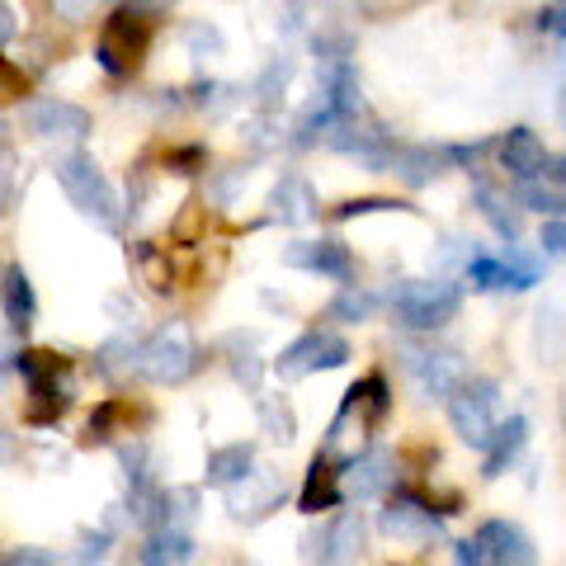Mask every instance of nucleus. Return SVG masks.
Returning <instances> with one entry per match:
<instances>
[{
    "instance_id": "b1692460",
    "label": "nucleus",
    "mask_w": 566,
    "mask_h": 566,
    "mask_svg": "<svg viewBox=\"0 0 566 566\" xmlns=\"http://www.w3.org/2000/svg\"><path fill=\"white\" fill-rule=\"evenodd\" d=\"M0 307H6V322L14 331H29L33 316H39V297H33V283L29 274L14 264V270H6V283H0Z\"/></svg>"
},
{
    "instance_id": "ea45409f",
    "label": "nucleus",
    "mask_w": 566,
    "mask_h": 566,
    "mask_svg": "<svg viewBox=\"0 0 566 566\" xmlns=\"http://www.w3.org/2000/svg\"><path fill=\"white\" fill-rule=\"evenodd\" d=\"M562 14H566L562 0H553V6H547V10L538 14V29H543V33H553L557 43H562Z\"/></svg>"
},
{
    "instance_id": "9b49d317",
    "label": "nucleus",
    "mask_w": 566,
    "mask_h": 566,
    "mask_svg": "<svg viewBox=\"0 0 566 566\" xmlns=\"http://www.w3.org/2000/svg\"><path fill=\"white\" fill-rule=\"evenodd\" d=\"M24 128L39 142H62V147H81L91 137V114L71 99H29L24 104Z\"/></svg>"
},
{
    "instance_id": "37998d69",
    "label": "nucleus",
    "mask_w": 566,
    "mask_h": 566,
    "mask_svg": "<svg viewBox=\"0 0 566 566\" xmlns=\"http://www.w3.org/2000/svg\"><path fill=\"white\" fill-rule=\"evenodd\" d=\"M0 161H10V128H6V118H0Z\"/></svg>"
},
{
    "instance_id": "4be33fe9",
    "label": "nucleus",
    "mask_w": 566,
    "mask_h": 566,
    "mask_svg": "<svg viewBox=\"0 0 566 566\" xmlns=\"http://www.w3.org/2000/svg\"><path fill=\"white\" fill-rule=\"evenodd\" d=\"M524 444H528V420L524 416H510V420H501L495 424V434H491V444L482 449L486 453V482H495V476H501L510 463H515V458L524 453Z\"/></svg>"
},
{
    "instance_id": "423d86ee",
    "label": "nucleus",
    "mask_w": 566,
    "mask_h": 566,
    "mask_svg": "<svg viewBox=\"0 0 566 566\" xmlns=\"http://www.w3.org/2000/svg\"><path fill=\"white\" fill-rule=\"evenodd\" d=\"M392 307H397V322L406 331L430 335V331L449 326L458 316V307H463V289L449 283V279H406L392 293Z\"/></svg>"
},
{
    "instance_id": "a19ab883",
    "label": "nucleus",
    "mask_w": 566,
    "mask_h": 566,
    "mask_svg": "<svg viewBox=\"0 0 566 566\" xmlns=\"http://www.w3.org/2000/svg\"><path fill=\"white\" fill-rule=\"evenodd\" d=\"M10 203H14V166L0 161V218L10 212Z\"/></svg>"
},
{
    "instance_id": "412c9836",
    "label": "nucleus",
    "mask_w": 566,
    "mask_h": 566,
    "mask_svg": "<svg viewBox=\"0 0 566 566\" xmlns=\"http://www.w3.org/2000/svg\"><path fill=\"white\" fill-rule=\"evenodd\" d=\"M345 495H340V468L326 463L322 453L312 458V468H307V482H303V495H297V510L303 515H322V510H335Z\"/></svg>"
},
{
    "instance_id": "f3484780",
    "label": "nucleus",
    "mask_w": 566,
    "mask_h": 566,
    "mask_svg": "<svg viewBox=\"0 0 566 566\" xmlns=\"http://www.w3.org/2000/svg\"><path fill=\"white\" fill-rule=\"evenodd\" d=\"M468 279L476 283V289H486V293H524V289H534V283H538V264L524 260L515 245H510L505 260L472 255L468 260Z\"/></svg>"
},
{
    "instance_id": "c03bdc74",
    "label": "nucleus",
    "mask_w": 566,
    "mask_h": 566,
    "mask_svg": "<svg viewBox=\"0 0 566 566\" xmlns=\"http://www.w3.org/2000/svg\"><path fill=\"white\" fill-rule=\"evenodd\" d=\"M137 6H166V0H137Z\"/></svg>"
},
{
    "instance_id": "7ed1b4c3",
    "label": "nucleus",
    "mask_w": 566,
    "mask_h": 566,
    "mask_svg": "<svg viewBox=\"0 0 566 566\" xmlns=\"http://www.w3.org/2000/svg\"><path fill=\"white\" fill-rule=\"evenodd\" d=\"M151 33H156L151 6L128 0V6H118L109 20H104L99 43H95V62L109 71V76H133V71L142 66V57H147V48H151Z\"/></svg>"
},
{
    "instance_id": "20e7f679",
    "label": "nucleus",
    "mask_w": 566,
    "mask_h": 566,
    "mask_svg": "<svg viewBox=\"0 0 566 566\" xmlns=\"http://www.w3.org/2000/svg\"><path fill=\"white\" fill-rule=\"evenodd\" d=\"M14 374L29 382V420H33V424L57 420L66 406H71V397H76V382H71V364L57 359V354L20 349V354H14Z\"/></svg>"
},
{
    "instance_id": "39448f33",
    "label": "nucleus",
    "mask_w": 566,
    "mask_h": 566,
    "mask_svg": "<svg viewBox=\"0 0 566 566\" xmlns=\"http://www.w3.org/2000/svg\"><path fill=\"white\" fill-rule=\"evenodd\" d=\"M137 374L151 378V382H185L199 374V340L185 322H166L156 326L151 335H142V349H137Z\"/></svg>"
},
{
    "instance_id": "4468645a",
    "label": "nucleus",
    "mask_w": 566,
    "mask_h": 566,
    "mask_svg": "<svg viewBox=\"0 0 566 566\" xmlns=\"http://www.w3.org/2000/svg\"><path fill=\"white\" fill-rule=\"evenodd\" d=\"M472 547H476V557H482V566H538L534 538L510 520H486L482 528H476Z\"/></svg>"
},
{
    "instance_id": "dca6fc26",
    "label": "nucleus",
    "mask_w": 566,
    "mask_h": 566,
    "mask_svg": "<svg viewBox=\"0 0 566 566\" xmlns=\"http://www.w3.org/2000/svg\"><path fill=\"white\" fill-rule=\"evenodd\" d=\"M283 495H289V486H283V476L274 468H251L241 476V482L227 486V510H232L237 520H264L270 510L283 505Z\"/></svg>"
},
{
    "instance_id": "0eeeda50",
    "label": "nucleus",
    "mask_w": 566,
    "mask_h": 566,
    "mask_svg": "<svg viewBox=\"0 0 566 566\" xmlns=\"http://www.w3.org/2000/svg\"><path fill=\"white\" fill-rule=\"evenodd\" d=\"M444 401H449L453 434L472 449H486L495 424H501V387L486 382V378H463Z\"/></svg>"
},
{
    "instance_id": "a211bd4d",
    "label": "nucleus",
    "mask_w": 566,
    "mask_h": 566,
    "mask_svg": "<svg viewBox=\"0 0 566 566\" xmlns=\"http://www.w3.org/2000/svg\"><path fill=\"white\" fill-rule=\"evenodd\" d=\"M283 264H289V270H307V274L340 279V283L354 279V255H349V245H345V241H335V237H322V241H293L289 251H283Z\"/></svg>"
},
{
    "instance_id": "1a4fd4ad",
    "label": "nucleus",
    "mask_w": 566,
    "mask_h": 566,
    "mask_svg": "<svg viewBox=\"0 0 566 566\" xmlns=\"http://www.w3.org/2000/svg\"><path fill=\"white\" fill-rule=\"evenodd\" d=\"M340 364H349V345L340 340V335L335 331H307L274 359V374L283 382H297V378L326 374V368H340Z\"/></svg>"
},
{
    "instance_id": "2eb2a0df",
    "label": "nucleus",
    "mask_w": 566,
    "mask_h": 566,
    "mask_svg": "<svg viewBox=\"0 0 566 566\" xmlns=\"http://www.w3.org/2000/svg\"><path fill=\"white\" fill-rule=\"evenodd\" d=\"M397 482V458L387 449H364L340 468V495L345 501H378Z\"/></svg>"
},
{
    "instance_id": "79ce46f5",
    "label": "nucleus",
    "mask_w": 566,
    "mask_h": 566,
    "mask_svg": "<svg viewBox=\"0 0 566 566\" xmlns=\"http://www.w3.org/2000/svg\"><path fill=\"white\" fill-rule=\"evenodd\" d=\"M14 29H20V24H14V10L6 6V0H0V48L14 39Z\"/></svg>"
},
{
    "instance_id": "f257e3e1",
    "label": "nucleus",
    "mask_w": 566,
    "mask_h": 566,
    "mask_svg": "<svg viewBox=\"0 0 566 566\" xmlns=\"http://www.w3.org/2000/svg\"><path fill=\"white\" fill-rule=\"evenodd\" d=\"M387 406H392V397H387L382 374H368L364 382H354L345 392V401H340V411H335V420H331V430H326V444H322L326 463L345 468L349 458H359L368 444H374Z\"/></svg>"
},
{
    "instance_id": "2f4dec72",
    "label": "nucleus",
    "mask_w": 566,
    "mask_h": 566,
    "mask_svg": "<svg viewBox=\"0 0 566 566\" xmlns=\"http://www.w3.org/2000/svg\"><path fill=\"white\" fill-rule=\"evenodd\" d=\"M289 76H293V62L289 57H274L270 66H264V76L255 85V95H260V109L264 114H274L279 109V95L289 91Z\"/></svg>"
},
{
    "instance_id": "5701e85b",
    "label": "nucleus",
    "mask_w": 566,
    "mask_h": 566,
    "mask_svg": "<svg viewBox=\"0 0 566 566\" xmlns=\"http://www.w3.org/2000/svg\"><path fill=\"white\" fill-rule=\"evenodd\" d=\"M193 557V538L180 524H156L142 547V566H185Z\"/></svg>"
},
{
    "instance_id": "4c0bfd02",
    "label": "nucleus",
    "mask_w": 566,
    "mask_h": 566,
    "mask_svg": "<svg viewBox=\"0 0 566 566\" xmlns=\"http://www.w3.org/2000/svg\"><path fill=\"white\" fill-rule=\"evenodd\" d=\"M0 566H57V562H52V553H43V547H10V553L0 557Z\"/></svg>"
},
{
    "instance_id": "6e6552de",
    "label": "nucleus",
    "mask_w": 566,
    "mask_h": 566,
    "mask_svg": "<svg viewBox=\"0 0 566 566\" xmlns=\"http://www.w3.org/2000/svg\"><path fill=\"white\" fill-rule=\"evenodd\" d=\"M495 156H501V170L510 185H528V180L562 185V156H547L538 133H528V128H510L495 142Z\"/></svg>"
},
{
    "instance_id": "9d476101",
    "label": "nucleus",
    "mask_w": 566,
    "mask_h": 566,
    "mask_svg": "<svg viewBox=\"0 0 566 566\" xmlns=\"http://www.w3.org/2000/svg\"><path fill=\"white\" fill-rule=\"evenodd\" d=\"M401 359H406V374L416 378V387L424 397H449L453 387L468 378L463 354L449 349V345H416V340H406Z\"/></svg>"
},
{
    "instance_id": "473e14b6",
    "label": "nucleus",
    "mask_w": 566,
    "mask_h": 566,
    "mask_svg": "<svg viewBox=\"0 0 566 566\" xmlns=\"http://www.w3.org/2000/svg\"><path fill=\"white\" fill-rule=\"evenodd\" d=\"M185 48H189V57L193 62H208V57H222V29L218 24H208V20H199V24H189L185 29Z\"/></svg>"
},
{
    "instance_id": "c756f323",
    "label": "nucleus",
    "mask_w": 566,
    "mask_h": 566,
    "mask_svg": "<svg viewBox=\"0 0 566 566\" xmlns=\"http://www.w3.org/2000/svg\"><path fill=\"white\" fill-rule=\"evenodd\" d=\"M133 270L142 274L151 293H170V255L156 251V245H137L133 251Z\"/></svg>"
},
{
    "instance_id": "e433bc0d",
    "label": "nucleus",
    "mask_w": 566,
    "mask_h": 566,
    "mask_svg": "<svg viewBox=\"0 0 566 566\" xmlns=\"http://www.w3.org/2000/svg\"><path fill=\"white\" fill-rule=\"evenodd\" d=\"M397 208H406V203H397V199H354V203H345V208H335V218H364V212H397Z\"/></svg>"
},
{
    "instance_id": "f03ea898",
    "label": "nucleus",
    "mask_w": 566,
    "mask_h": 566,
    "mask_svg": "<svg viewBox=\"0 0 566 566\" xmlns=\"http://www.w3.org/2000/svg\"><path fill=\"white\" fill-rule=\"evenodd\" d=\"M57 185H62V193L71 199V208H76L85 222L104 227V232H123L118 193H114L109 180H104V170L91 161V156H81V151L57 156Z\"/></svg>"
},
{
    "instance_id": "aec40b11",
    "label": "nucleus",
    "mask_w": 566,
    "mask_h": 566,
    "mask_svg": "<svg viewBox=\"0 0 566 566\" xmlns=\"http://www.w3.org/2000/svg\"><path fill=\"white\" fill-rule=\"evenodd\" d=\"M453 161H449V147H397L392 151V175H401L411 189H420V185H434L439 175H444Z\"/></svg>"
},
{
    "instance_id": "6ab92c4d",
    "label": "nucleus",
    "mask_w": 566,
    "mask_h": 566,
    "mask_svg": "<svg viewBox=\"0 0 566 566\" xmlns=\"http://www.w3.org/2000/svg\"><path fill=\"white\" fill-rule=\"evenodd\" d=\"M270 222H283V227H307L316 218V189L303 180L297 170L279 175V185L270 189Z\"/></svg>"
},
{
    "instance_id": "c85d7f7f",
    "label": "nucleus",
    "mask_w": 566,
    "mask_h": 566,
    "mask_svg": "<svg viewBox=\"0 0 566 566\" xmlns=\"http://www.w3.org/2000/svg\"><path fill=\"white\" fill-rule=\"evenodd\" d=\"M260 424H264V434L274 439V444L289 449L293 444V434H297V420L289 411V401L283 397H260Z\"/></svg>"
},
{
    "instance_id": "c9c22d12",
    "label": "nucleus",
    "mask_w": 566,
    "mask_h": 566,
    "mask_svg": "<svg viewBox=\"0 0 566 566\" xmlns=\"http://www.w3.org/2000/svg\"><path fill=\"white\" fill-rule=\"evenodd\" d=\"M99 0H52V14H57L62 24H85L95 14Z\"/></svg>"
},
{
    "instance_id": "a878e982",
    "label": "nucleus",
    "mask_w": 566,
    "mask_h": 566,
    "mask_svg": "<svg viewBox=\"0 0 566 566\" xmlns=\"http://www.w3.org/2000/svg\"><path fill=\"white\" fill-rule=\"evenodd\" d=\"M476 208H482V218L495 227V237L501 241H510L515 245L520 241V212H515V203H510V193H501L495 185H476Z\"/></svg>"
},
{
    "instance_id": "bb28decb",
    "label": "nucleus",
    "mask_w": 566,
    "mask_h": 566,
    "mask_svg": "<svg viewBox=\"0 0 566 566\" xmlns=\"http://www.w3.org/2000/svg\"><path fill=\"white\" fill-rule=\"evenodd\" d=\"M137 349H142V340L133 331H118L114 340H104V349H99V368L109 378H128V374H137Z\"/></svg>"
},
{
    "instance_id": "393cba45",
    "label": "nucleus",
    "mask_w": 566,
    "mask_h": 566,
    "mask_svg": "<svg viewBox=\"0 0 566 566\" xmlns=\"http://www.w3.org/2000/svg\"><path fill=\"white\" fill-rule=\"evenodd\" d=\"M255 468V449L251 444H227V449H212L208 453V472H203V482L208 486H232V482H241L245 472Z\"/></svg>"
},
{
    "instance_id": "72a5a7b5",
    "label": "nucleus",
    "mask_w": 566,
    "mask_h": 566,
    "mask_svg": "<svg viewBox=\"0 0 566 566\" xmlns=\"http://www.w3.org/2000/svg\"><path fill=\"white\" fill-rule=\"evenodd\" d=\"M237 91L232 85H218V81H203L199 91H193V104H199L203 114H227V109H237Z\"/></svg>"
},
{
    "instance_id": "ddd939ff",
    "label": "nucleus",
    "mask_w": 566,
    "mask_h": 566,
    "mask_svg": "<svg viewBox=\"0 0 566 566\" xmlns=\"http://www.w3.org/2000/svg\"><path fill=\"white\" fill-rule=\"evenodd\" d=\"M382 534L397 538V543H411V547H424V543H439L444 538V520L434 515V505H424L420 495H392L382 510Z\"/></svg>"
},
{
    "instance_id": "7c9ffc66",
    "label": "nucleus",
    "mask_w": 566,
    "mask_h": 566,
    "mask_svg": "<svg viewBox=\"0 0 566 566\" xmlns=\"http://www.w3.org/2000/svg\"><path fill=\"white\" fill-rule=\"evenodd\" d=\"M515 203L520 208H534V212H547V218H562V185H553V180L515 185Z\"/></svg>"
},
{
    "instance_id": "58836bf2",
    "label": "nucleus",
    "mask_w": 566,
    "mask_h": 566,
    "mask_svg": "<svg viewBox=\"0 0 566 566\" xmlns=\"http://www.w3.org/2000/svg\"><path fill=\"white\" fill-rule=\"evenodd\" d=\"M562 245H566L562 218H547V222H543V251H547V255H562Z\"/></svg>"
},
{
    "instance_id": "f8f14e48",
    "label": "nucleus",
    "mask_w": 566,
    "mask_h": 566,
    "mask_svg": "<svg viewBox=\"0 0 566 566\" xmlns=\"http://www.w3.org/2000/svg\"><path fill=\"white\" fill-rule=\"evenodd\" d=\"M359 553H364V515H354V510H340L322 534H307L303 543L307 566H354Z\"/></svg>"
},
{
    "instance_id": "f704fd0d",
    "label": "nucleus",
    "mask_w": 566,
    "mask_h": 566,
    "mask_svg": "<svg viewBox=\"0 0 566 566\" xmlns=\"http://www.w3.org/2000/svg\"><path fill=\"white\" fill-rule=\"evenodd\" d=\"M109 547H114L109 528H99V534H85L81 538V553H76V566H104V562H109Z\"/></svg>"
},
{
    "instance_id": "cd10ccee",
    "label": "nucleus",
    "mask_w": 566,
    "mask_h": 566,
    "mask_svg": "<svg viewBox=\"0 0 566 566\" xmlns=\"http://www.w3.org/2000/svg\"><path fill=\"white\" fill-rule=\"evenodd\" d=\"M378 312V297L359 289V283H345L340 293H335V303H331V322H345V326H359L368 322V316Z\"/></svg>"
}]
</instances>
